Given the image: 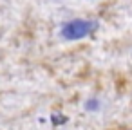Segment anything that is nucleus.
Wrapping results in <instances>:
<instances>
[{
  "instance_id": "obj_1",
  "label": "nucleus",
  "mask_w": 132,
  "mask_h": 130,
  "mask_svg": "<svg viewBox=\"0 0 132 130\" xmlns=\"http://www.w3.org/2000/svg\"><path fill=\"white\" fill-rule=\"evenodd\" d=\"M100 27L98 20H89V18H74L71 22H65L58 34L62 40L65 42H76V40H83L87 36H90L96 29Z\"/></svg>"
},
{
  "instance_id": "obj_2",
  "label": "nucleus",
  "mask_w": 132,
  "mask_h": 130,
  "mask_svg": "<svg viewBox=\"0 0 132 130\" xmlns=\"http://www.w3.org/2000/svg\"><path fill=\"white\" fill-rule=\"evenodd\" d=\"M85 110H87V112H96V110H100V99H96V98L87 99V101H85Z\"/></svg>"
},
{
  "instance_id": "obj_3",
  "label": "nucleus",
  "mask_w": 132,
  "mask_h": 130,
  "mask_svg": "<svg viewBox=\"0 0 132 130\" xmlns=\"http://www.w3.org/2000/svg\"><path fill=\"white\" fill-rule=\"evenodd\" d=\"M60 116H62V114H53V116H51V121H53L54 125H60V123H65V121H67V117H60Z\"/></svg>"
}]
</instances>
